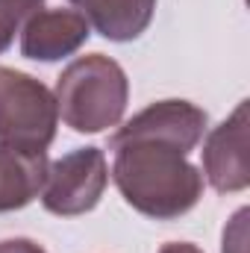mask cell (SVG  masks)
I'll return each instance as SVG.
<instances>
[{
  "label": "cell",
  "mask_w": 250,
  "mask_h": 253,
  "mask_svg": "<svg viewBox=\"0 0 250 253\" xmlns=\"http://www.w3.org/2000/svg\"><path fill=\"white\" fill-rule=\"evenodd\" d=\"M56 109L74 132H103L118 126L126 112L129 83L124 68L103 56H80L56 80Z\"/></svg>",
  "instance_id": "cell-2"
},
{
  "label": "cell",
  "mask_w": 250,
  "mask_h": 253,
  "mask_svg": "<svg viewBox=\"0 0 250 253\" xmlns=\"http://www.w3.org/2000/svg\"><path fill=\"white\" fill-rule=\"evenodd\" d=\"M77 12L109 42H132L138 39L150 21L156 0H71Z\"/></svg>",
  "instance_id": "cell-8"
},
{
  "label": "cell",
  "mask_w": 250,
  "mask_h": 253,
  "mask_svg": "<svg viewBox=\"0 0 250 253\" xmlns=\"http://www.w3.org/2000/svg\"><path fill=\"white\" fill-rule=\"evenodd\" d=\"M159 253H203V251L197 245H188V242H168V245H162Z\"/></svg>",
  "instance_id": "cell-13"
},
{
  "label": "cell",
  "mask_w": 250,
  "mask_h": 253,
  "mask_svg": "<svg viewBox=\"0 0 250 253\" xmlns=\"http://www.w3.org/2000/svg\"><path fill=\"white\" fill-rule=\"evenodd\" d=\"M109 183L106 156L97 147H80L47 165V177L42 186V203L47 212L59 218H74L91 212Z\"/></svg>",
  "instance_id": "cell-4"
},
{
  "label": "cell",
  "mask_w": 250,
  "mask_h": 253,
  "mask_svg": "<svg viewBox=\"0 0 250 253\" xmlns=\"http://www.w3.org/2000/svg\"><path fill=\"white\" fill-rule=\"evenodd\" d=\"M59 124V109L53 91L36 77L0 65V144L44 153Z\"/></svg>",
  "instance_id": "cell-3"
},
{
  "label": "cell",
  "mask_w": 250,
  "mask_h": 253,
  "mask_svg": "<svg viewBox=\"0 0 250 253\" xmlns=\"http://www.w3.org/2000/svg\"><path fill=\"white\" fill-rule=\"evenodd\" d=\"M248 209H239L230 230H224V253H248Z\"/></svg>",
  "instance_id": "cell-11"
},
{
  "label": "cell",
  "mask_w": 250,
  "mask_h": 253,
  "mask_svg": "<svg viewBox=\"0 0 250 253\" xmlns=\"http://www.w3.org/2000/svg\"><path fill=\"white\" fill-rule=\"evenodd\" d=\"M0 253H47L42 245L30 242V239H6L0 242Z\"/></svg>",
  "instance_id": "cell-12"
},
{
  "label": "cell",
  "mask_w": 250,
  "mask_h": 253,
  "mask_svg": "<svg viewBox=\"0 0 250 253\" xmlns=\"http://www.w3.org/2000/svg\"><path fill=\"white\" fill-rule=\"evenodd\" d=\"M203 174L209 186L221 194L242 191L250 186V156H248V100L218 124L203 144Z\"/></svg>",
  "instance_id": "cell-5"
},
{
  "label": "cell",
  "mask_w": 250,
  "mask_h": 253,
  "mask_svg": "<svg viewBox=\"0 0 250 253\" xmlns=\"http://www.w3.org/2000/svg\"><path fill=\"white\" fill-rule=\"evenodd\" d=\"M47 177V153H24L0 144V212L24 209L39 197Z\"/></svg>",
  "instance_id": "cell-9"
},
{
  "label": "cell",
  "mask_w": 250,
  "mask_h": 253,
  "mask_svg": "<svg viewBox=\"0 0 250 253\" xmlns=\"http://www.w3.org/2000/svg\"><path fill=\"white\" fill-rule=\"evenodd\" d=\"M44 0H0V53L15 42V33L24 30V24L42 12Z\"/></svg>",
  "instance_id": "cell-10"
},
{
  "label": "cell",
  "mask_w": 250,
  "mask_h": 253,
  "mask_svg": "<svg viewBox=\"0 0 250 253\" xmlns=\"http://www.w3.org/2000/svg\"><path fill=\"white\" fill-rule=\"evenodd\" d=\"M203 132H206L203 109H197L188 100H159V103L147 106L144 112H138L132 121H126L109 138V147L129 141V138H159V141L177 144L183 153H188L197 147Z\"/></svg>",
  "instance_id": "cell-6"
},
{
  "label": "cell",
  "mask_w": 250,
  "mask_h": 253,
  "mask_svg": "<svg viewBox=\"0 0 250 253\" xmlns=\"http://www.w3.org/2000/svg\"><path fill=\"white\" fill-rule=\"evenodd\" d=\"M88 39V21L77 9H42L21 30V53L36 62H56L77 53Z\"/></svg>",
  "instance_id": "cell-7"
},
{
  "label": "cell",
  "mask_w": 250,
  "mask_h": 253,
  "mask_svg": "<svg viewBox=\"0 0 250 253\" xmlns=\"http://www.w3.org/2000/svg\"><path fill=\"white\" fill-rule=\"evenodd\" d=\"M112 150V180L135 212L171 221L197 206L203 177L177 144L159 138H129Z\"/></svg>",
  "instance_id": "cell-1"
}]
</instances>
